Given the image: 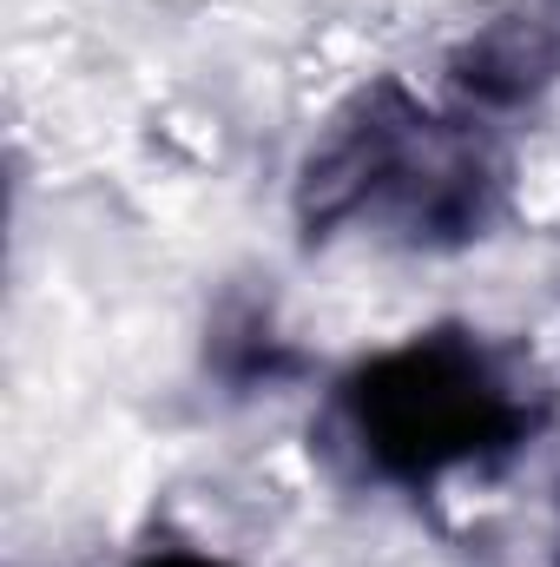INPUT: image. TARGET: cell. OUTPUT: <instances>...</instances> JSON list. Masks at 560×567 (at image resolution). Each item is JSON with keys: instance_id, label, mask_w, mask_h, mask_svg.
Here are the masks:
<instances>
[{"instance_id": "cell-1", "label": "cell", "mask_w": 560, "mask_h": 567, "mask_svg": "<svg viewBox=\"0 0 560 567\" xmlns=\"http://www.w3.org/2000/svg\"><path fill=\"white\" fill-rule=\"evenodd\" d=\"M376 416H383V449L396 442H416V462H442L455 449H468L462 435H475L481 416H495V390H481L475 377H455L442 383L435 363H409V383H396L390 396H376Z\"/></svg>"}]
</instances>
